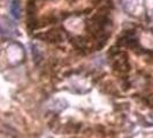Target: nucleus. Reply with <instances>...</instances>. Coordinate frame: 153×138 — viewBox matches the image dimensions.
I'll use <instances>...</instances> for the list:
<instances>
[{"label":"nucleus","mask_w":153,"mask_h":138,"mask_svg":"<svg viewBox=\"0 0 153 138\" xmlns=\"http://www.w3.org/2000/svg\"><path fill=\"white\" fill-rule=\"evenodd\" d=\"M0 25H2V29L0 28V33L1 35L10 36V35H13L14 31H16V29L13 27V24L9 22L8 20H4V22L0 23Z\"/></svg>","instance_id":"obj_1"},{"label":"nucleus","mask_w":153,"mask_h":138,"mask_svg":"<svg viewBox=\"0 0 153 138\" xmlns=\"http://www.w3.org/2000/svg\"><path fill=\"white\" fill-rule=\"evenodd\" d=\"M10 13L15 19H20L21 16V5L19 0H13L12 5H10Z\"/></svg>","instance_id":"obj_2"}]
</instances>
